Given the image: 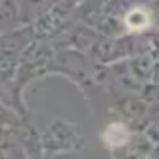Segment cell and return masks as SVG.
Listing matches in <instances>:
<instances>
[{"label":"cell","mask_w":159,"mask_h":159,"mask_svg":"<svg viewBox=\"0 0 159 159\" xmlns=\"http://www.w3.org/2000/svg\"><path fill=\"white\" fill-rule=\"evenodd\" d=\"M129 139V131L123 123H109L103 131V141L107 147H121Z\"/></svg>","instance_id":"1"},{"label":"cell","mask_w":159,"mask_h":159,"mask_svg":"<svg viewBox=\"0 0 159 159\" xmlns=\"http://www.w3.org/2000/svg\"><path fill=\"white\" fill-rule=\"evenodd\" d=\"M149 24H151V14H149V10L145 8H133L129 10L125 14V26L127 30H131V32H141V30L149 28Z\"/></svg>","instance_id":"2"}]
</instances>
